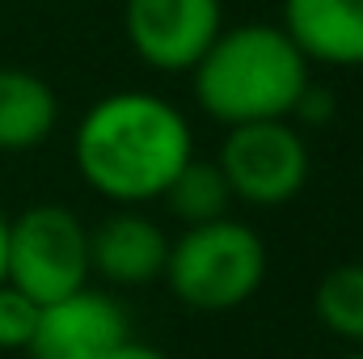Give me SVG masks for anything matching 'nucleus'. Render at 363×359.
<instances>
[{"instance_id": "obj_16", "label": "nucleus", "mask_w": 363, "mask_h": 359, "mask_svg": "<svg viewBox=\"0 0 363 359\" xmlns=\"http://www.w3.org/2000/svg\"><path fill=\"white\" fill-rule=\"evenodd\" d=\"M342 359H363V347H355V351H351V355H342Z\"/></svg>"}, {"instance_id": "obj_14", "label": "nucleus", "mask_w": 363, "mask_h": 359, "mask_svg": "<svg viewBox=\"0 0 363 359\" xmlns=\"http://www.w3.org/2000/svg\"><path fill=\"white\" fill-rule=\"evenodd\" d=\"M110 359H169V355H165L161 347H148V343H135V338H127V343H123V347H118Z\"/></svg>"}, {"instance_id": "obj_12", "label": "nucleus", "mask_w": 363, "mask_h": 359, "mask_svg": "<svg viewBox=\"0 0 363 359\" xmlns=\"http://www.w3.org/2000/svg\"><path fill=\"white\" fill-rule=\"evenodd\" d=\"M313 313L334 338L363 347V258L359 263H338L317 279Z\"/></svg>"}, {"instance_id": "obj_9", "label": "nucleus", "mask_w": 363, "mask_h": 359, "mask_svg": "<svg viewBox=\"0 0 363 359\" xmlns=\"http://www.w3.org/2000/svg\"><path fill=\"white\" fill-rule=\"evenodd\" d=\"M279 26L308 64L363 68V0H283Z\"/></svg>"}, {"instance_id": "obj_1", "label": "nucleus", "mask_w": 363, "mask_h": 359, "mask_svg": "<svg viewBox=\"0 0 363 359\" xmlns=\"http://www.w3.org/2000/svg\"><path fill=\"white\" fill-rule=\"evenodd\" d=\"M190 157V118L152 89L101 93L72 131V165L81 182L114 207L157 203Z\"/></svg>"}, {"instance_id": "obj_2", "label": "nucleus", "mask_w": 363, "mask_h": 359, "mask_svg": "<svg viewBox=\"0 0 363 359\" xmlns=\"http://www.w3.org/2000/svg\"><path fill=\"white\" fill-rule=\"evenodd\" d=\"M186 77L211 123L241 127L291 118L313 85V64L279 21H241L224 26Z\"/></svg>"}, {"instance_id": "obj_17", "label": "nucleus", "mask_w": 363, "mask_h": 359, "mask_svg": "<svg viewBox=\"0 0 363 359\" xmlns=\"http://www.w3.org/2000/svg\"><path fill=\"white\" fill-rule=\"evenodd\" d=\"M359 161H363V144H359Z\"/></svg>"}, {"instance_id": "obj_11", "label": "nucleus", "mask_w": 363, "mask_h": 359, "mask_svg": "<svg viewBox=\"0 0 363 359\" xmlns=\"http://www.w3.org/2000/svg\"><path fill=\"white\" fill-rule=\"evenodd\" d=\"M161 203L169 207L174 220H182V228L207 224V220H220V216H233V207H237L228 182L220 174V165L207 161V157H199V153L182 165V174L161 194Z\"/></svg>"}, {"instance_id": "obj_13", "label": "nucleus", "mask_w": 363, "mask_h": 359, "mask_svg": "<svg viewBox=\"0 0 363 359\" xmlns=\"http://www.w3.org/2000/svg\"><path fill=\"white\" fill-rule=\"evenodd\" d=\"M38 300H30L21 287L4 283L0 279V351H21L30 347L34 338V326H38Z\"/></svg>"}, {"instance_id": "obj_4", "label": "nucleus", "mask_w": 363, "mask_h": 359, "mask_svg": "<svg viewBox=\"0 0 363 359\" xmlns=\"http://www.w3.org/2000/svg\"><path fill=\"white\" fill-rule=\"evenodd\" d=\"M89 279V224L72 207L34 203L9 220L4 283L21 287L38 304H51Z\"/></svg>"}, {"instance_id": "obj_8", "label": "nucleus", "mask_w": 363, "mask_h": 359, "mask_svg": "<svg viewBox=\"0 0 363 359\" xmlns=\"http://www.w3.org/2000/svg\"><path fill=\"white\" fill-rule=\"evenodd\" d=\"M169 233L140 207H114L89 228V270L106 287L161 283Z\"/></svg>"}, {"instance_id": "obj_7", "label": "nucleus", "mask_w": 363, "mask_h": 359, "mask_svg": "<svg viewBox=\"0 0 363 359\" xmlns=\"http://www.w3.org/2000/svg\"><path fill=\"white\" fill-rule=\"evenodd\" d=\"M131 338L127 309L106 287H77L38 309L26 359H110Z\"/></svg>"}, {"instance_id": "obj_15", "label": "nucleus", "mask_w": 363, "mask_h": 359, "mask_svg": "<svg viewBox=\"0 0 363 359\" xmlns=\"http://www.w3.org/2000/svg\"><path fill=\"white\" fill-rule=\"evenodd\" d=\"M4 241H9V216L0 207V279H4Z\"/></svg>"}, {"instance_id": "obj_6", "label": "nucleus", "mask_w": 363, "mask_h": 359, "mask_svg": "<svg viewBox=\"0 0 363 359\" xmlns=\"http://www.w3.org/2000/svg\"><path fill=\"white\" fill-rule=\"evenodd\" d=\"M224 30V0H123V34L152 72H190Z\"/></svg>"}, {"instance_id": "obj_3", "label": "nucleus", "mask_w": 363, "mask_h": 359, "mask_svg": "<svg viewBox=\"0 0 363 359\" xmlns=\"http://www.w3.org/2000/svg\"><path fill=\"white\" fill-rule=\"evenodd\" d=\"M267 270L271 254L262 233L237 216H220L169 237L161 283L190 313H233L262 292Z\"/></svg>"}, {"instance_id": "obj_10", "label": "nucleus", "mask_w": 363, "mask_h": 359, "mask_svg": "<svg viewBox=\"0 0 363 359\" xmlns=\"http://www.w3.org/2000/svg\"><path fill=\"white\" fill-rule=\"evenodd\" d=\"M60 93L30 68L0 64V153H34L60 127Z\"/></svg>"}, {"instance_id": "obj_5", "label": "nucleus", "mask_w": 363, "mask_h": 359, "mask_svg": "<svg viewBox=\"0 0 363 359\" xmlns=\"http://www.w3.org/2000/svg\"><path fill=\"white\" fill-rule=\"evenodd\" d=\"M216 165L233 190V203L241 207H287L313 174V148L291 118H271V123H241L224 127Z\"/></svg>"}]
</instances>
